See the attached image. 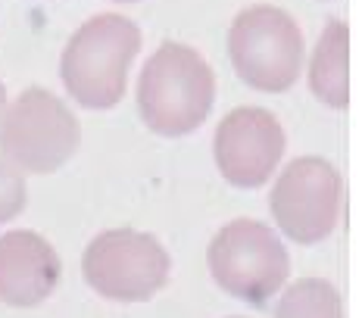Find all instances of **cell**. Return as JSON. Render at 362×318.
<instances>
[{"mask_svg":"<svg viewBox=\"0 0 362 318\" xmlns=\"http://www.w3.org/2000/svg\"><path fill=\"white\" fill-rule=\"evenodd\" d=\"M216 100L209 63L187 44L165 41L144 63L138 110L144 125L163 138H185L206 122Z\"/></svg>","mask_w":362,"mask_h":318,"instance_id":"obj_1","label":"cell"},{"mask_svg":"<svg viewBox=\"0 0 362 318\" xmlns=\"http://www.w3.org/2000/svg\"><path fill=\"white\" fill-rule=\"evenodd\" d=\"M141 50V32L132 19L119 13L88 19L63 50L66 90L85 110H112L125 97L128 69Z\"/></svg>","mask_w":362,"mask_h":318,"instance_id":"obj_2","label":"cell"},{"mask_svg":"<svg viewBox=\"0 0 362 318\" xmlns=\"http://www.w3.org/2000/svg\"><path fill=\"white\" fill-rule=\"evenodd\" d=\"M228 57L238 78L253 90L281 94L300 78L306 41L300 25L278 6H247L228 32Z\"/></svg>","mask_w":362,"mask_h":318,"instance_id":"obj_3","label":"cell"},{"mask_svg":"<svg viewBox=\"0 0 362 318\" xmlns=\"http://www.w3.org/2000/svg\"><path fill=\"white\" fill-rule=\"evenodd\" d=\"M81 143V125L57 94L28 88L0 116V153L13 169L50 175L63 169Z\"/></svg>","mask_w":362,"mask_h":318,"instance_id":"obj_4","label":"cell"},{"mask_svg":"<svg viewBox=\"0 0 362 318\" xmlns=\"http://www.w3.org/2000/svg\"><path fill=\"white\" fill-rule=\"evenodd\" d=\"M209 275L235 300L262 306L284 287L291 275V256L284 240L269 225L235 218L209 244Z\"/></svg>","mask_w":362,"mask_h":318,"instance_id":"obj_5","label":"cell"},{"mask_svg":"<svg viewBox=\"0 0 362 318\" xmlns=\"http://www.w3.org/2000/svg\"><path fill=\"white\" fill-rule=\"evenodd\" d=\"M169 253L153 234L116 228L103 231L85 249L81 275L100 297L116 302H147L169 281Z\"/></svg>","mask_w":362,"mask_h":318,"instance_id":"obj_6","label":"cell"},{"mask_svg":"<svg viewBox=\"0 0 362 318\" xmlns=\"http://www.w3.org/2000/svg\"><path fill=\"white\" fill-rule=\"evenodd\" d=\"M344 184L322 156H300L278 175L269 206L278 228L297 244H322L341 218Z\"/></svg>","mask_w":362,"mask_h":318,"instance_id":"obj_7","label":"cell"},{"mask_svg":"<svg viewBox=\"0 0 362 318\" xmlns=\"http://www.w3.org/2000/svg\"><path fill=\"white\" fill-rule=\"evenodd\" d=\"M288 147L284 128L262 106H240L216 128V165L228 184L250 191L272 178Z\"/></svg>","mask_w":362,"mask_h":318,"instance_id":"obj_8","label":"cell"},{"mask_svg":"<svg viewBox=\"0 0 362 318\" xmlns=\"http://www.w3.org/2000/svg\"><path fill=\"white\" fill-rule=\"evenodd\" d=\"M59 284L57 249L35 231H10L0 237V300L13 309L44 302Z\"/></svg>","mask_w":362,"mask_h":318,"instance_id":"obj_9","label":"cell"},{"mask_svg":"<svg viewBox=\"0 0 362 318\" xmlns=\"http://www.w3.org/2000/svg\"><path fill=\"white\" fill-rule=\"evenodd\" d=\"M309 90L331 110L350 106V28L331 19L309 59Z\"/></svg>","mask_w":362,"mask_h":318,"instance_id":"obj_10","label":"cell"},{"mask_svg":"<svg viewBox=\"0 0 362 318\" xmlns=\"http://www.w3.org/2000/svg\"><path fill=\"white\" fill-rule=\"evenodd\" d=\"M275 318H344L341 293L325 278H300L297 284L284 287Z\"/></svg>","mask_w":362,"mask_h":318,"instance_id":"obj_11","label":"cell"},{"mask_svg":"<svg viewBox=\"0 0 362 318\" xmlns=\"http://www.w3.org/2000/svg\"><path fill=\"white\" fill-rule=\"evenodd\" d=\"M25 200H28V191L19 169H13L6 159H0V225L16 218L25 209Z\"/></svg>","mask_w":362,"mask_h":318,"instance_id":"obj_12","label":"cell"},{"mask_svg":"<svg viewBox=\"0 0 362 318\" xmlns=\"http://www.w3.org/2000/svg\"><path fill=\"white\" fill-rule=\"evenodd\" d=\"M4 110H6V88H4V81H0V116H4Z\"/></svg>","mask_w":362,"mask_h":318,"instance_id":"obj_13","label":"cell"},{"mask_svg":"<svg viewBox=\"0 0 362 318\" xmlns=\"http://www.w3.org/2000/svg\"><path fill=\"white\" fill-rule=\"evenodd\" d=\"M116 4H134V0H116Z\"/></svg>","mask_w":362,"mask_h":318,"instance_id":"obj_14","label":"cell"}]
</instances>
